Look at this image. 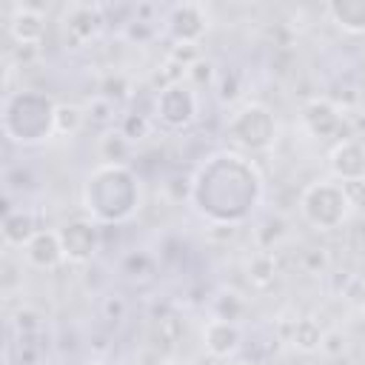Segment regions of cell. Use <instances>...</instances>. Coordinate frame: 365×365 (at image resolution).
<instances>
[{
  "instance_id": "9c48e42d",
  "label": "cell",
  "mask_w": 365,
  "mask_h": 365,
  "mask_svg": "<svg viewBox=\"0 0 365 365\" xmlns=\"http://www.w3.org/2000/svg\"><path fill=\"white\" fill-rule=\"evenodd\" d=\"M168 31L180 46H197V40L208 31V14L197 3H180L168 14Z\"/></svg>"
},
{
  "instance_id": "44dd1931",
  "label": "cell",
  "mask_w": 365,
  "mask_h": 365,
  "mask_svg": "<svg viewBox=\"0 0 365 365\" xmlns=\"http://www.w3.org/2000/svg\"><path fill=\"white\" fill-rule=\"evenodd\" d=\"M345 348H348V336H345L339 328H328V331L322 334L319 354H325V356H339V354H345Z\"/></svg>"
},
{
  "instance_id": "ac0fdd59",
  "label": "cell",
  "mask_w": 365,
  "mask_h": 365,
  "mask_svg": "<svg viewBox=\"0 0 365 365\" xmlns=\"http://www.w3.org/2000/svg\"><path fill=\"white\" fill-rule=\"evenodd\" d=\"M322 334H325V331L319 328V322H317V319L302 317V319H297V322H294V328H291V345H294L297 351H302V354L319 351Z\"/></svg>"
},
{
  "instance_id": "3957f363",
  "label": "cell",
  "mask_w": 365,
  "mask_h": 365,
  "mask_svg": "<svg viewBox=\"0 0 365 365\" xmlns=\"http://www.w3.org/2000/svg\"><path fill=\"white\" fill-rule=\"evenodd\" d=\"M299 211H302L305 222L314 225L317 231H334L351 217L354 197H351L348 185L339 180H317L302 191Z\"/></svg>"
},
{
  "instance_id": "7a4b0ae2",
  "label": "cell",
  "mask_w": 365,
  "mask_h": 365,
  "mask_svg": "<svg viewBox=\"0 0 365 365\" xmlns=\"http://www.w3.org/2000/svg\"><path fill=\"white\" fill-rule=\"evenodd\" d=\"M137 182L125 165H97L83 188V205L94 222H123L137 208Z\"/></svg>"
},
{
  "instance_id": "30bf717a",
  "label": "cell",
  "mask_w": 365,
  "mask_h": 365,
  "mask_svg": "<svg viewBox=\"0 0 365 365\" xmlns=\"http://www.w3.org/2000/svg\"><path fill=\"white\" fill-rule=\"evenodd\" d=\"M331 171L345 185L365 180V143L345 137L331 148Z\"/></svg>"
},
{
  "instance_id": "d6986e66",
  "label": "cell",
  "mask_w": 365,
  "mask_h": 365,
  "mask_svg": "<svg viewBox=\"0 0 365 365\" xmlns=\"http://www.w3.org/2000/svg\"><path fill=\"white\" fill-rule=\"evenodd\" d=\"M86 111L77 106V103H57L54 106V134L60 137H74L83 123H86Z\"/></svg>"
},
{
  "instance_id": "8992f818",
  "label": "cell",
  "mask_w": 365,
  "mask_h": 365,
  "mask_svg": "<svg viewBox=\"0 0 365 365\" xmlns=\"http://www.w3.org/2000/svg\"><path fill=\"white\" fill-rule=\"evenodd\" d=\"M197 111H200L197 91L182 83H168L165 88H160L154 100V114L168 128H185L188 123H194Z\"/></svg>"
},
{
  "instance_id": "5bb4252c",
  "label": "cell",
  "mask_w": 365,
  "mask_h": 365,
  "mask_svg": "<svg viewBox=\"0 0 365 365\" xmlns=\"http://www.w3.org/2000/svg\"><path fill=\"white\" fill-rule=\"evenodd\" d=\"M9 31L20 46H37L46 34V17L37 9L20 6L11 17V23H9Z\"/></svg>"
},
{
  "instance_id": "5b68a950",
  "label": "cell",
  "mask_w": 365,
  "mask_h": 365,
  "mask_svg": "<svg viewBox=\"0 0 365 365\" xmlns=\"http://www.w3.org/2000/svg\"><path fill=\"white\" fill-rule=\"evenodd\" d=\"M225 134L248 151H265L277 140V120L268 106L262 103H245L225 125Z\"/></svg>"
},
{
  "instance_id": "6da1fadb",
  "label": "cell",
  "mask_w": 365,
  "mask_h": 365,
  "mask_svg": "<svg viewBox=\"0 0 365 365\" xmlns=\"http://www.w3.org/2000/svg\"><path fill=\"white\" fill-rule=\"evenodd\" d=\"M262 197V180L257 168L231 151H220L202 163L191 182L194 208L214 225H237L245 220Z\"/></svg>"
},
{
  "instance_id": "277c9868",
  "label": "cell",
  "mask_w": 365,
  "mask_h": 365,
  "mask_svg": "<svg viewBox=\"0 0 365 365\" xmlns=\"http://www.w3.org/2000/svg\"><path fill=\"white\" fill-rule=\"evenodd\" d=\"M54 106L46 94L37 91H20L9 94L3 114H20V125L9 131L14 143H40L54 134Z\"/></svg>"
},
{
  "instance_id": "7402d4cb",
  "label": "cell",
  "mask_w": 365,
  "mask_h": 365,
  "mask_svg": "<svg viewBox=\"0 0 365 365\" xmlns=\"http://www.w3.org/2000/svg\"><path fill=\"white\" fill-rule=\"evenodd\" d=\"M185 74H188V80H194V83H211V80H214V63H211V60H194V63L185 68Z\"/></svg>"
},
{
  "instance_id": "8fae6325",
  "label": "cell",
  "mask_w": 365,
  "mask_h": 365,
  "mask_svg": "<svg viewBox=\"0 0 365 365\" xmlns=\"http://www.w3.org/2000/svg\"><path fill=\"white\" fill-rule=\"evenodd\" d=\"M23 257L29 265L40 268V271H51L57 268L63 259H66V251H63V242H60V231H48V228H40L23 248Z\"/></svg>"
},
{
  "instance_id": "4fadbf2b",
  "label": "cell",
  "mask_w": 365,
  "mask_h": 365,
  "mask_svg": "<svg viewBox=\"0 0 365 365\" xmlns=\"http://www.w3.org/2000/svg\"><path fill=\"white\" fill-rule=\"evenodd\" d=\"M302 123L314 137H334L342 117H339L336 106H331L328 100H311L302 108Z\"/></svg>"
},
{
  "instance_id": "9a60e30c",
  "label": "cell",
  "mask_w": 365,
  "mask_h": 365,
  "mask_svg": "<svg viewBox=\"0 0 365 365\" xmlns=\"http://www.w3.org/2000/svg\"><path fill=\"white\" fill-rule=\"evenodd\" d=\"M325 11L348 34H365V0H334Z\"/></svg>"
},
{
  "instance_id": "cb8c5ba5",
  "label": "cell",
  "mask_w": 365,
  "mask_h": 365,
  "mask_svg": "<svg viewBox=\"0 0 365 365\" xmlns=\"http://www.w3.org/2000/svg\"><path fill=\"white\" fill-rule=\"evenodd\" d=\"M168 365H194V362H188V359H174V362H168Z\"/></svg>"
},
{
  "instance_id": "ffe728a7",
  "label": "cell",
  "mask_w": 365,
  "mask_h": 365,
  "mask_svg": "<svg viewBox=\"0 0 365 365\" xmlns=\"http://www.w3.org/2000/svg\"><path fill=\"white\" fill-rule=\"evenodd\" d=\"M120 131H123L131 143H137V140L148 137V131H151V120H148V117H143V114H128V117L123 120Z\"/></svg>"
},
{
  "instance_id": "e0dca14e",
  "label": "cell",
  "mask_w": 365,
  "mask_h": 365,
  "mask_svg": "<svg viewBox=\"0 0 365 365\" xmlns=\"http://www.w3.org/2000/svg\"><path fill=\"white\" fill-rule=\"evenodd\" d=\"M131 140L123 131H106L100 137V160L106 165H125L128 154H131Z\"/></svg>"
},
{
  "instance_id": "52a82bcc",
  "label": "cell",
  "mask_w": 365,
  "mask_h": 365,
  "mask_svg": "<svg viewBox=\"0 0 365 365\" xmlns=\"http://www.w3.org/2000/svg\"><path fill=\"white\" fill-rule=\"evenodd\" d=\"M106 17H103V9L100 6H91V3H71L63 14V34H66V43H71V48H80L86 46L88 40H94L103 29Z\"/></svg>"
},
{
  "instance_id": "2e32d148",
  "label": "cell",
  "mask_w": 365,
  "mask_h": 365,
  "mask_svg": "<svg viewBox=\"0 0 365 365\" xmlns=\"http://www.w3.org/2000/svg\"><path fill=\"white\" fill-rule=\"evenodd\" d=\"M40 228L34 225V217L29 211H9L3 217V240L9 248H26V242L37 234Z\"/></svg>"
},
{
  "instance_id": "484cf974",
  "label": "cell",
  "mask_w": 365,
  "mask_h": 365,
  "mask_svg": "<svg viewBox=\"0 0 365 365\" xmlns=\"http://www.w3.org/2000/svg\"><path fill=\"white\" fill-rule=\"evenodd\" d=\"M237 365H251V362H237Z\"/></svg>"
},
{
  "instance_id": "ba28073f",
  "label": "cell",
  "mask_w": 365,
  "mask_h": 365,
  "mask_svg": "<svg viewBox=\"0 0 365 365\" xmlns=\"http://www.w3.org/2000/svg\"><path fill=\"white\" fill-rule=\"evenodd\" d=\"M57 231L68 262H88L100 248V228L94 220H71Z\"/></svg>"
},
{
  "instance_id": "7c38bea8",
  "label": "cell",
  "mask_w": 365,
  "mask_h": 365,
  "mask_svg": "<svg viewBox=\"0 0 365 365\" xmlns=\"http://www.w3.org/2000/svg\"><path fill=\"white\" fill-rule=\"evenodd\" d=\"M202 342H205V351L214 359H228L240 348V328H237V322H228V319L214 317L202 328Z\"/></svg>"
},
{
  "instance_id": "d4e9b609",
  "label": "cell",
  "mask_w": 365,
  "mask_h": 365,
  "mask_svg": "<svg viewBox=\"0 0 365 365\" xmlns=\"http://www.w3.org/2000/svg\"><path fill=\"white\" fill-rule=\"evenodd\" d=\"M88 365H103V362H88Z\"/></svg>"
},
{
  "instance_id": "603a6c76",
  "label": "cell",
  "mask_w": 365,
  "mask_h": 365,
  "mask_svg": "<svg viewBox=\"0 0 365 365\" xmlns=\"http://www.w3.org/2000/svg\"><path fill=\"white\" fill-rule=\"evenodd\" d=\"M106 314L114 317V319H123V317H125V302H123L120 297H108V299H106Z\"/></svg>"
}]
</instances>
